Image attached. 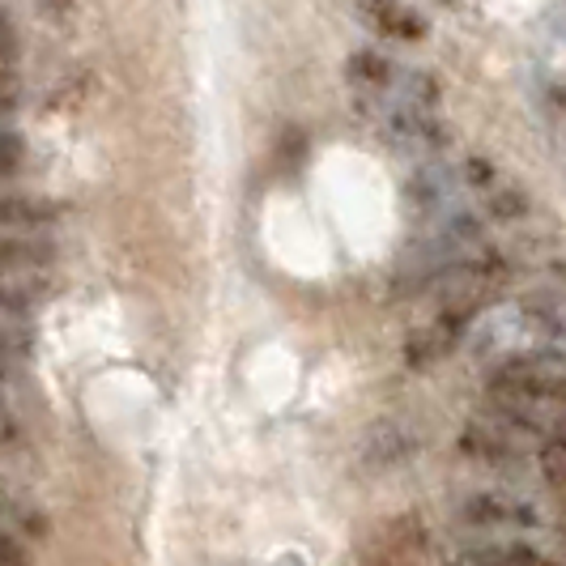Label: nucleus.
<instances>
[{"instance_id": "nucleus-1", "label": "nucleus", "mask_w": 566, "mask_h": 566, "mask_svg": "<svg viewBox=\"0 0 566 566\" xmlns=\"http://www.w3.org/2000/svg\"><path fill=\"white\" fill-rule=\"evenodd\" d=\"M455 520L478 533H537L545 528V515L533 499H515L503 490H478V494L460 499Z\"/></svg>"}, {"instance_id": "nucleus-2", "label": "nucleus", "mask_w": 566, "mask_h": 566, "mask_svg": "<svg viewBox=\"0 0 566 566\" xmlns=\"http://www.w3.org/2000/svg\"><path fill=\"white\" fill-rule=\"evenodd\" d=\"M478 312H482V303H443L430 324L409 333V340H405V367L426 370L434 367V363H443L448 354H455V345L469 337Z\"/></svg>"}, {"instance_id": "nucleus-3", "label": "nucleus", "mask_w": 566, "mask_h": 566, "mask_svg": "<svg viewBox=\"0 0 566 566\" xmlns=\"http://www.w3.org/2000/svg\"><path fill=\"white\" fill-rule=\"evenodd\" d=\"M528 443H541V439L515 430L503 418H490V413L473 418V422L460 430V439H455V448L469 455L473 464H485V469H511V464H520L524 452H528Z\"/></svg>"}, {"instance_id": "nucleus-4", "label": "nucleus", "mask_w": 566, "mask_h": 566, "mask_svg": "<svg viewBox=\"0 0 566 566\" xmlns=\"http://www.w3.org/2000/svg\"><path fill=\"white\" fill-rule=\"evenodd\" d=\"M520 324L541 337L545 349L566 354V290H533L520 298Z\"/></svg>"}, {"instance_id": "nucleus-5", "label": "nucleus", "mask_w": 566, "mask_h": 566, "mask_svg": "<svg viewBox=\"0 0 566 566\" xmlns=\"http://www.w3.org/2000/svg\"><path fill=\"white\" fill-rule=\"evenodd\" d=\"M418 452H422V434L409 422H400V418L375 422L367 430V439H363V460L370 469H400Z\"/></svg>"}, {"instance_id": "nucleus-6", "label": "nucleus", "mask_w": 566, "mask_h": 566, "mask_svg": "<svg viewBox=\"0 0 566 566\" xmlns=\"http://www.w3.org/2000/svg\"><path fill=\"white\" fill-rule=\"evenodd\" d=\"M388 137L400 145V149H418V154H434V149H448L452 133L448 124L434 112H422V107H392L388 112Z\"/></svg>"}, {"instance_id": "nucleus-7", "label": "nucleus", "mask_w": 566, "mask_h": 566, "mask_svg": "<svg viewBox=\"0 0 566 566\" xmlns=\"http://www.w3.org/2000/svg\"><path fill=\"white\" fill-rule=\"evenodd\" d=\"M452 566H558L528 541H490V545H464Z\"/></svg>"}, {"instance_id": "nucleus-8", "label": "nucleus", "mask_w": 566, "mask_h": 566, "mask_svg": "<svg viewBox=\"0 0 566 566\" xmlns=\"http://www.w3.org/2000/svg\"><path fill=\"white\" fill-rule=\"evenodd\" d=\"M455 179H460V170L443 167V163H426V167H418L413 175H409V184H405V200H409L413 209H422V213H434V209H439V205L460 188Z\"/></svg>"}, {"instance_id": "nucleus-9", "label": "nucleus", "mask_w": 566, "mask_h": 566, "mask_svg": "<svg viewBox=\"0 0 566 566\" xmlns=\"http://www.w3.org/2000/svg\"><path fill=\"white\" fill-rule=\"evenodd\" d=\"M56 260V248L27 234H0V277H30Z\"/></svg>"}, {"instance_id": "nucleus-10", "label": "nucleus", "mask_w": 566, "mask_h": 566, "mask_svg": "<svg viewBox=\"0 0 566 566\" xmlns=\"http://www.w3.org/2000/svg\"><path fill=\"white\" fill-rule=\"evenodd\" d=\"M363 18H367V27L379 30L384 39H405V43H413V39L426 34L422 13H413V9L400 4V0H363Z\"/></svg>"}, {"instance_id": "nucleus-11", "label": "nucleus", "mask_w": 566, "mask_h": 566, "mask_svg": "<svg viewBox=\"0 0 566 566\" xmlns=\"http://www.w3.org/2000/svg\"><path fill=\"white\" fill-rule=\"evenodd\" d=\"M60 209L56 200H43V197H0V230H39V227H52L60 222Z\"/></svg>"}, {"instance_id": "nucleus-12", "label": "nucleus", "mask_w": 566, "mask_h": 566, "mask_svg": "<svg viewBox=\"0 0 566 566\" xmlns=\"http://www.w3.org/2000/svg\"><path fill=\"white\" fill-rule=\"evenodd\" d=\"M39 303H43V285L39 282L0 277V324H4V328H22Z\"/></svg>"}, {"instance_id": "nucleus-13", "label": "nucleus", "mask_w": 566, "mask_h": 566, "mask_svg": "<svg viewBox=\"0 0 566 566\" xmlns=\"http://www.w3.org/2000/svg\"><path fill=\"white\" fill-rule=\"evenodd\" d=\"M345 77L354 85H367V90H384V85L397 82V69L392 60L379 56V52H354L345 60Z\"/></svg>"}, {"instance_id": "nucleus-14", "label": "nucleus", "mask_w": 566, "mask_h": 566, "mask_svg": "<svg viewBox=\"0 0 566 566\" xmlns=\"http://www.w3.org/2000/svg\"><path fill=\"white\" fill-rule=\"evenodd\" d=\"M528 209H533V200L524 188H515V184H499L490 200H485V213L494 218V222H520V218H528Z\"/></svg>"}, {"instance_id": "nucleus-15", "label": "nucleus", "mask_w": 566, "mask_h": 566, "mask_svg": "<svg viewBox=\"0 0 566 566\" xmlns=\"http://www.w3.org/2000/svg\"><path fill=\"white\" fill-rule=\"evenodd\" d=\"M537 473L549 485L566 490V434H554V439L537 443Z\"/></svg>"}, {"instance_id": "nucleus-16", "label": "nucleus", "mask_w": 566, "mask_h": 566, "mask_svg": "<svg viewBox=\"0 0 566 566\" xmlns=\"http://www.w3.org/2000/svg\"><path fill=\"white\" fill-rule=\"evenodd\" d=\"M30 354V333L27 328H4L0 324V384H9L18 375V363Z\"/></svg>"}, {"instance_id": "nucleus-17", "label": "nucleus", "mask_w": 566, "mask_h": 566, "mask_svg": "<svg viewBox=\"0 0 566 566\" xmlns=\"http://www.w3.org/2000/svg\"><path fill=\"white\" fill-rule=\"evenodd\" d=\"M400 90H405V107H422V112H430V107L439 103V82H434L430 73H409V77L400 82Z\"/></svg>"}, {"instance_id": "nucleus-18", "label": "nucleus", "mask_w": 566, "mask_h": 566, "mask_svg": "<svg viewBox=\"0 0 566 566\" xmlns=\"http://www.w3.org/2000/svg\"><path fill=\"white\" fill-rule=\"evenodd\" d=\"M27 163V142L18 133H0V179H13Z\"/></svg>"}, {"instance_id": "nucleus-19", "label": "nucleus", "mask_w": 566, "mask_h": 566, "mask_svg": "<svg viewBox=\"0 0 566 566\" xmlns=\"http://www.w3.org/2000/svg\"><path fill=\"white\" fill-rule=\"evenodd\" d=\"M460 179L469 184V188H499V170L490 167L485 158H464V167H460Z\"/></svg>"}, {"instance_id": "nucleus-20", "label": "nucleus", "mask_w": 566, "mask_h": 566, "mask_svg": "<svg viewBox=\"0 0 566 566\" xmlns=\"http://www.w3.org/2000/svg\"><path fill=\"white\" fill-rule=\"evenodd\" d=\"M0 566H30V549L18 533H0Z\"/></svg>"}, {"instance_id": "nucleus-21", "label": "nucleus", "mask_w": 566, "mask_h": 566, "mask_svg": "<svg viewBox=\"0 0 566 566\" xmlns=\"http://www.w3.org/2000/svg\"><path fill=\"white\" fill-rule=\"evenodd\" d=\"M18 103H22V82H18V73H13V77L0 82V119L18 112Z\"/></svg>"}, {"instance_id": "nucleus-22", "label": "nucleus", "mask_w": 566, "mask_h": 566, "mask_svg": "<svg viewBox=\"0 0 566 566\" xmlns=\"http://www.w3.org/2000/svg\"><path fill=\"white\" fill-rule=\"evenodd\" d=\"M18 443V418L4 409V400H0V448H13Z\"/></svg>"}, {"instance_id": "nucleus-23", "label": "nucleus", "mask_w": 566, "mask_h": 566, "mask_svg": "<svg viewBox=\"0 0 566 566\" xmlns=\"http://www.w3.org/2000/svg\"><path fill=\"white\" fill-rule=\"evenodd\" d=\"M13 77V43H0V82Z\"/></svg>"}, {"instance_id": "nucleus-24", "label": "nucleus", "mask_w": 566, "mask_h": 566, "mask_svg": "<svg viewBox=\"0 0 566 566\" xmlns=\"http://www.w3.org/2000/svg\"><path fill=\"white\" fill-rule=\"evenodd\" d=\"M0 43H9V18H4V9H0Z\"/></svg>"}, {"instance_id": "nucleus-25", "label": "nucleus", "mask_w": 566, "mask_h": 566, "mask_svg": "<svg viewBox=\"0 0 566 566\" xmlns=\"http://www.w3.org/2000/svg\"><path fill=\"white\" fill-rule=\"evenodd\" d=\"M563 34H566V4H563Z\"/></svg>"}, {"instance_id": "nucleus-26", "label": "nucleus", "mask_w": 566, "mask_h": 566, "mask_svg": "<svg viewBox=\"0 0 566 566\" xmlns=\"http://www.w3.org/2000/svg\"><path fill=\"white\" fill-rule=\"evenodd\" d=\"M0 494H4V485H0Z\"/></svg>"}]
</instances>
